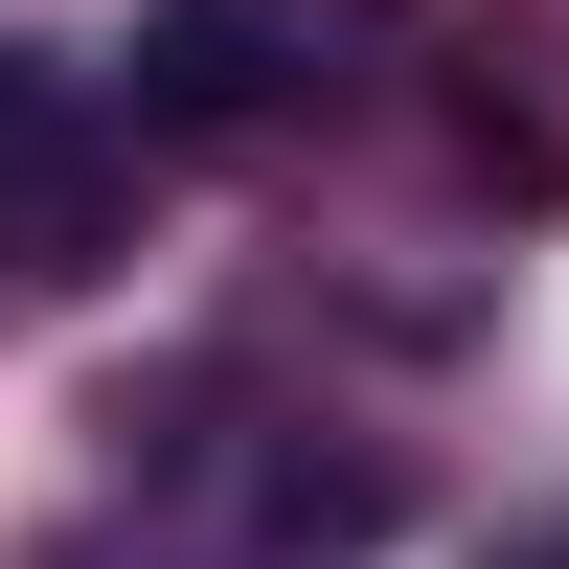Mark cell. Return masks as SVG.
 Returning <instances> with one entry per match:
<instances>
[{"label":"cell","instance_id":"1","mask_svg":"<svg viewBox=\"0 0 569 569\" xmlns=\"http://www.w3.org/2000/svg\"><path fill=\"white\" fill-rule=\"evenodd\" d=\"M410 0H160L137 23V91L160 114H273V91H319V69H365Z\"/></svg>","mask_w":569,"mask_h":569},{"label":"cell","instance_id":"2","mask_svg":"<svg viewBox=\"0 0 569 569\" xmlns=\"http://www.w3.org/2000/svg\"><path fill=\"white\" fill-rule=\"evenodd\" d=\"M23 137H46V69H23V46H0V160H23Z\"/></svg>","mask_w":569,"mask_h":569},{"label":"cell","instance_id":"3","mask_svg":"<svg viewBox=\"0 0 569 569\" xmlns=\"http://www.w3.org/2000/svg\"><path fill=\"white\" fill-rule=\"evenodd\" d=\"M525 569H569V547H525Z\"/></svg>","mask_w":569,"mask_h":569}]
</instances>
